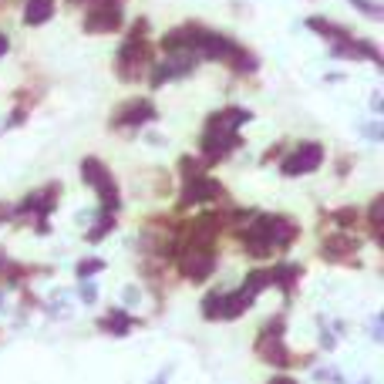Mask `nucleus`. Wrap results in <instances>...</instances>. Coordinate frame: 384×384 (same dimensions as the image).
Wrapping results in <instances>:
<instances>
[{
	"instance_id": "obj_1",
	"label": "nucleus",
	"mask_w": 384,
	"mask_h": 384,
	"mask_svg": "<svg viewBox=\"0 0 384 384\" xmlns=\"http://www.w3.org/2000/svg\"><path fill=\"white\" fill-rule=\"evenodd\" d=\"M149 68H152V44L149 41H135V38L122 41V48L115 54L118 81L135 85V81H142V75H149Z\"/></svg>"
},
{
	"instance_id": "obj_2",
	"label": "nucleus",
	"mask_w": 384,
	"mask_h": 384,
	"mask_svg": "<svg viewBox=\"0 0 384 384\" xmlns=\"http://www.w3.org/2000/svg\"><path fill=\"white\" fill-rule=\"evenodd\" d=\"M81 179H85V186H91V189L98 192V199H102V213H112V216H115L122 199H118L115 176L108 172V166H105L102 159L88 155V159L81 162Z\"/></svg>"
},
{
	"instance_id": "obj_3",
	"label": "nucleus",
	"mask_w": 384,
	"mask_h": 384,
	"mask_svg": "<svg viewBox=\"0 0 384 384\" xmlns=\"http://www.w3.org/2000/svg\"><path fill=\"white\" fill-rule=\"evenodd\" d=\"M122 4H125V0H95V4H88V7H85L88 14H85L81 27H85L88 34H115V31H122V24H125Z\"/></svg>"
},
{
	"instance_id": "obj_4",
	"label": "nucleus",
	"mask_w": 384,
	"mask_h": 384,
	"mask_svg": "<svg viewBox=\"0 0 384 384\" xmlns=\"http://www.w3.org/2000/svg\"><path fill=\"white\" fill-rule=\"evenodd\" d=\"M240 145H243L240 132H226V128L209 125V122H206L203 139H199V152H203L206 166H216V162H223V159H226V155H233L236 149H240Z\"/></svg>"
},
{
	"instance_id": "obj_5",
	"label": "nucleus",
	"mask_w": 384,
	"mask_h": 384,
	"mask_svg": "<svg viewBox=\"0 0 384 384\" xmlns=\"http://www.w3.org/2000/svg\"><path fill=\"white\" fill-rule=\"evenodd\" d=\"M324 166V145L320 142H300L294 152L280 162V172L287 179H297V176H310Z\"/></svg>"
},
{
	"instance_id": "obj_6",
	"label": "nucleus",
	"mask_w": 384,
	"mask_h": 384,
	"mask_svg": "<svg viewBox=\"0 0 384 384\" xmlns=\"http://www.w3.org/2000/svg\"><path fill=\"white\" fill-rule=\"evenodd\" d=\"M250 230L260 236V240H267L270 250H280V246H290L297 240V223L290 216H256L253 226Z\"/></svg>"
},
{
	"instance_id": "obj_7",
	"label": "nucleus",
	"mask_w": 384,
	"mask_h": 384,
	"mask_svg": "<svg viewBox=\"0 0 384 384\" xmlns=\"http://www.w3.org/2000/svg\"><path fill=\"white\" fill-rule=\"evenodd\" d=\"M159 118V108L152 105V98H128L125 105H118L112 112V128H145Z\"/></svg>"
},
{
	"instance_id": "obj_8",
	"label": "nucleus",
	"mask_w": 384,
	"mask_h": 384,
	"mask_svg": "<svg viewBox=\"0 0 384 384\" xmlns=\"http://www.w3.org/2000/svg\"><path fill=\"white\" fill-rule=\"evenodd\" d=\"M196 68H199V61L192 54H166L162 61H152V68H149V85L152 88H162L166 81H179V78L192 75Z\"/></svg>"
},
{
	"instance_id": "obj_9",
	"label": "nucleus",
	"mask_w": 384,
	"mask_h": 384,
	"mask_svg": "<svg viewBox=\"0 0 384 384\" xmlns=\"http://www.w3.org/2000/svg\"><path fill=\"white\" fill-rule=\"evenodd\" d=\"M327 51H331V58H344V61H361V58H368L374 68H384V58H381V51H378V44L368 38H354V34H351V38H344V41H334Z\"/></svg>"
},
{
	"instance_id": "obj_10",
	"label": "nucleus",
	"mask_w": 384,
	"mask_h": 384,
	"mask_svg": "<svg viewBox=\"0 0 384 384\" xmlns=\"http://www.w3.org/2000/svg\"><path fill=\"white\" fill-rule=\"evenodd\" d=\"M179 270L186 273V280H206L213 270H216V256H213V250L209 246H186L179 256Z\"/></svg>"
},
{
	"instance_id": "obj_11",
	"label": "nucleus",
	"mask_w": 384,
	"mask_h": 384,
	"mask_svg": "<svg viewBox=\"0 0 384 384\" xmlns=\"http://www.w3.org/2000/svg\"><path fill=\"white\" fill-rule=\"evenodd\" d=\"M226 192L219 186L216 179H209V176H196V179H186V189H182V199L179 206L182 209H189V206H206V203H216L223 199Z\"/></svg>"
},
{
	"instance_id": "obj_12",
	"label": "nucleus",
	"mask_w": 384,
	"mask_h": 384,
	"mask_svg": "<svg viewBox=\"0 0 384 384\" xmlns=\"http://www.w3.org/2000/svg\"><path fill=\"white\" fill-rule=\"evenodd\" d=\"M206 122H209V125L226 128V132H240L246 122H253V112H246V108H240V105H230V108H219V112H213Z\"/></svg>"
},
{
	"instance_id": "obj_13",
	"label": "nucleus",
	"mask_w": 384,
	"mask_h": 384,
	"mask_svg": "<svg viewBox=\"0 0 384 384\" xmlns=\"http://www.w3.org/2000/svg\"><path fill=\"white\" fill-rule=\"evenodd\" d=\"M307 27L314 31V34H320V38L327 41V44H334V41H344L351 38V27L337 24V21H327V17H307Z\"/></svg>"
},
{
	"instance_id": "obj_14",
	"label": "nucleus",
	"mask_w": 384,
	"mask_h": 384,
	"mask_svg": "<svg viewBox=\"0 0 384 384\" xmlns=\"http://www.w3.org/2000/svg\"><path fill=\"white\" fill-rule=\"evenodd\" d=\"M54 17V0H24V24L41 27Z\"/></svg>"
},
{
	"instance_id": "obj_15",
	"label": "nucleus",
	"mask_w": 384,
	"mask_h": 384,
	"mask_svg": "<svg viewBox=\"0 0 384 384\" xmlns=\"http://www.w3.org/2000/svg\"><path fill=\"white\" fill-rule=\"evenodd\" d=\"M297 277H300V267L297 263H277V267L270 270V283H277L283 294H294Z\"/></svg>"
},
{
	"instance_id": "obj_16",
	"label": "nucleus",
	"mask_w": 384,
	"mask_h": 384,
	"mask_svg": "<svg viewBox=\"0 0 384 384\" xmlns=\"http://www.w3.org/2000/svg\"><path fill=\"white\" fill-rule=\"evenodd\" d=\"M358 250H361V240H354V236H331L324 243V256H334V260H341L347 253H358Z\"/></svg>"
},
{
	"instance_id": "obj_17",
	"label": "nucleus",
	"mask_w": 384,
	"mask_h": 384,
	"mask_svg": "<svg viewBox=\"0 0 384 384\" xmlns=\"http://www.w3.org/2000/svg\"><path fill=\"white\" fill-rule=\"evenodd\" d=\"M132 327H135V320L128 317L125 310H112V314L102 320V331H108V334H128Z\"/></svg>"
},
{
	"instance_id": "obj_18",
	"label": "nucleus",
	"mask_w": 384,
	"mask_h": 384,
	"mask_svg": "<svg viewBox=\"0 0 384 384\" xmlns=\"http://www.w3.org/2000/svg\"><path fill=\"white\" fill-rule=\"evenodd\" d=\"M112 230H115V216H112V213H102V216H98V223H95V226L88 230V240H91V243H98V240H105V236H108Z\"/></svg>"
},
{
	"instance_id": "obj_19",
	"label": "nucleus",
	"mask_w": 384,
	"mask_h": 384,
	"mask_svg": "<svg viewBox=\"0 0 384 384\" xmlns=\"http://www.w3.org/2000/svg\"><path fill=\"white\" fill-rule=\"evenodd\" d=\"M354 11H361L364 17H371V21H384V7L378 0H347Z\"/></svg>"
},
{
	"instance_id": "obj_20",
	"label": "nucleus",
	"mask_w": 384,
	"mask_h": 384,
	"mask_svg": "<svg viewBox=\"0 0 384 384\" xmlns=\"http://www.w3.org/2000/svg\"><path fill=\"white\" fill-rule=\"evenodd\" d=\"M381 209H384V199L378 196V199L371 203V213H368V223H371L374 240H381Z\"/></svg>"
},
{
	"instance_id": "obj_21",
	"label": "nucleus",
	"mask_w": 384,
	"mask_h": 384,
	"mask_svg": "<svg viewBox=\"0 0 384 384\" xmlns=\"http://www.w3.org/2000/svg\"><path fill=\"white\" fill-rule=\"evenodd\" d=\"M361 135L371 142H381L384 139V128H381V118H374V122H368V125H361Z\"/></svg>"
},
{
	"instance_id": "obj_22",
	"label": "nucleus",
	"mask_w": 384,
	"mask_h": 384,
	"mask_svg": "<svg viewBox=\"0 0 384 384\" xmlns=\"http://www.w3.org/2000/svg\"><path fill=\"white\" fill-rule=\"evenodd\" d=\"M102 267H105V263H102V260H95V256H91V260H81V263H78V277H81V280H88L91 273H98Z\"/></svg>"
},
{
	"instance_id": "obj_23",
	"label": "nucleus",
	"mask_w": 384,
	"mask_h": 384,
	"mask_svg": "<svg viewBox=\"0 0 384 384\" xmlns=\"http://www.w3.org/2000/svg\"><path fill=\"white\" fill-rule=\"evenodd\" d=\"M334 223H341V226H351V223H358V209H351V206H347V209H341V213H334Z\"/></svg>"
},
{
	"instance_id": "obj_24",
	"label": "nucleus",
	"mask_w": 384,
	"mask_h": 384,
	"mask_svg": "<svg viewBox=\"0 0 384 384\" xmlns=\"http://www.w3.org/2000/svg\"><path fill=\"white\" fill-rule=\"evenodd\" d=\"M81 300H85V304H95V300H98V287H95V283H81Z\"/></svg>"
},
{
	"instance_id": "obj_25",
	"label": "nucleus",
	"mask_w": 384,
	"mask_h": 384,
	"mask_svg": "<svg viewBox=\"0 0 384 384\" xmlns=\"http://www.w3.org/2000/svg\"><path fill=\"white\" fill-rule=\"evenodd\" d=\"M371 112H374V115H381V112H384V102H381V95H378V91L371 95Z\"/></svg>"
},
{
	"instance_id": "obj_26",
	"label": "nucleus",
	"mask_w": 384,
	"mask_h": 384,
	"mask_svg": "<svg viewBox=\"0 0 384 384\" xmlns=\"http://www.w3.org/2000/svg\"><path fill=\"white\" fill-rule=\"evenodd\" d=\"M11 51V38H7V34H4V31H0V58H4V54Z\"/></svg>"
},
{
	"instance_id": "obj_27",
	"label": "nucleus",
	"mask_w": 384,
	"mask_h": 384,
	"mask_svg": "<svg viewBox=\"0 0 384 384\" xmlns=\"http://www.w3.org/2000/svg\"><path fill=\"white\" fill-rule=\"evenodd\" d=\"M7 219H11V206L0 203V223H7Z\"/></svg>"
},
{
	"instance_id": "obj_28",
	"label": "nucleus",
	"mask_w": 384,
	"mask_h": 384,
	"mask_svg": "<svg viewBox=\"0 0 384 384\" xmlns=\"http://www.w3.org/2000/svg\"><path fill=\"white\" fill-rule=\"evenodd\" d=\"M270 384H297V381H294V378H283V374H280V378H273Z\"/></svg>"
},
{
	"instance_id": "obj_29",
	"label": "nucleus",
	"mask_w": 384,
	"mask_h": 384,
	"mask_svg": "<svg viewBox=\"0 0 384 384\" xmlns=\"http://www.w3.org/2000/svg\"><path fill=\"white\" fill-rule=\"evenodd\" d=\"M68 4H71V7H78V4H85V7H88V4H95V0H68Z\"/></svg>"
},
{
	"instance_id": "obj_30",
	"label": "nucleus",
	"mask_w": 384,
	"mask_h": 384,
	"mask_svg": "<svg viewBox=\"0 0 384 384\" xmlns=\"http://www.w3.org/2000/svg\"><path fill=\"white\" fill-rule=\"evenodd\" d=\"M0 304H4V294H0Z\"/></svg>"
}]
</instances>
